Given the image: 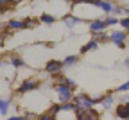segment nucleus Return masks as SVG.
I'll use <instances>...</instances> for the list:
<instances>
[{
    "instance_id": "2f4dec72",
    "label": "nucleus",
    "mask_w": 129,
    "mask_h": 120,
    "mask_svg": "<svg viewBox=\"0 0 129 120\" xmlns=\"http://www.w3.org/2000/svg\"><path fill=\"white\" fill-rule=\"evenodd\" d=\"M6 120H18V115H14V116H7Z\"/></svg>"
},
{
    "instance_id": "0eeeda50",
    "label": "nucleus",
    "mask_w": 129,
    "mask_h": 120,
    "mask_svg": "<svg viewBox=\"0 0 129 120\" xmlns=\"http://www.w3.org/2000/svg\"><path fill=\"white\" fill-rule=\"evenodd\" d=\"M93 7H99L102 13H106V14H111L113 13V7H115V4L111 2V0H93V4H91Z\"/></svg>"
},
{
    "instance_id": "72a5a7b5",
    "label": "nucleus",
    "mask_w": 129,
    "mask_h": 120,
    "mask_svg": "<svg viewBox=\"0 0 129 120\" xmlns=\"http://www.w3.org/2000/svg\"><path fill=\"white\" fill-rule=\"evenodd\" d=\"M20 2H30V0H14V4H20Z\"/></svg>"
},
{
    "instance_id": "423d86ee",
    "label": "nucleus",
    "mask_w": 129,
    "mask_h": 120,
    "mask_svg": "<svg viewBox=\"0 0 129 120\" xmlns=\"http://www.w3.org/2000/svg\"><path fill=\"white\" fill-rule=\"evenodd\" d=\"M75 120H101V113L95 108L84 109V111H75Z\"/></svg>"
},
{
    "instance_id": "f704fd0d",
    "label": "nucleus",
    "mask_w": 129,
    "mask_h": 120,
    "mask_svg": "<svg viewBox=\"0 0 129 120\" xmlns=\"http://www.w3.org/2000/svg\"><path fill=\"white\" fill-rule=\"evenodd\" d=\"M124 65H125V66L129 68V57H125V61H124Z\"/></svg>"
},
{
    "instance_id": "f257e3e1",
    "label": "nucleus",
    "mask_w": 129,
    "mask_h": 120,
    "mask_svg": "<svg viewBox=\"0 0 129 120\" xmlns=\"http://www.w3.org/2000/svg\"><path fill=\"white\" fill-rule=\"evenodd\" d=\"M72 102L75 104V111H84V109H91L93 106H97L95 99L88 93H74Z\"/></svg>"
},
{
    "instance_id": "2eb2a0df",
    "label": "nucleus",
    "mask_w": 129,
    "mask_h": 120,
    "mask_svg": "<svg viewBox=\"0 0 129 120\" xmlns=\"http://www.w3.org/2000/svg\"><path fill=\"white\" fill-rule=\"evenodd\" d=\"M79 56L77 54H72V56H67L61 63H63V68H70V66H74V65H79Z\"/></svg>"
},
{
    "instance_id": "a211bd4d",
    "label": "nucleus",
    "mask_w": 129,
    "mask_h": 120,
    "mask_svg": "<svg viewBox=\"0 0 129 120\" xmlns=\"http://www.w3.org/2000/svg\"><path fill=\"white\" fill-rule=\"evenodd\" d=\"M118 22H120V18H117L113 14H106V18H104L106 27H115V25H118Z\"/></svg>"
},
{
    "instance_id": "f03ea898",
    "label": "nucleus",
    "mask_w": 129,
    "mask_h": 120,
    "mask_svg": "<svg viewBox=\"0 0 129 120\" xmlns=\"http://www.w3.org/2000/svg\"><path fill=\"white\" fill-rule=\"evenodd\" d=\"M40 86H41V81H40L38 77H25V79H22V82L18 84L16 93H18V95H27V93L36 92Z\"/></svg>"
},
{
    "instance_id": "7ed1b4c3",
    "label": "nucleus",
    "mask_w": 129,
    "mask_h": 120,
    "mask_svg": "<svg viewBox=\"0 0 129 120\" xmlns=\"http://www.w3.org/2000/svg\"><path fill=\"white\" fill-rule=\"evenodd\" d=\"M54 92L57 95L59 104H63V102H70L74 99V90L68 88L67 84H54Z\"/></svg>"
},
{
    "instance_id": "4468645a",
    "label": "nucleus",
    "mask_w": 129,
    "mask_h": 120,
    "mask_svg": "<svg viewBox=\"0 0 129 120\" xmlns=\"http://www.w3.org/2000/svg\"><path fill=\"white\" fill-rule=\"evenodd\" d=\"M97 48H99V41L91 38L90 41H86L83 47L79 48V54H88V52H91V50H97Z\"/></svg>"
},
{
    "instance_id": "c756f323",
    "label": "nucleus",
    "mask_w": 129,
    "mask_h": 120,
    "mask_svg": "<svg viewBox=\"0 0 129 120\" xmlns=\"http://www.w3.org/2000/svg\"><path fill=\"white\" fill-rule=\"evenodd\" d=\"M9 109H11V108H4V109H0V115H2V116H7Z\"/></svg>"
},
{
    "instance_id": "c85d7f7f",
    "label": "nucleus",
    "mask_w": 129,
    "mask_h": 120,
    "mask_svg": "<svg viewBox=\"0 0 129 120\" xmlns=\"http://www.w3.org/2000/svg\"><path fill=\"white\" fill-rule=\"evenodd\" d=\"M6 38H7V34H6V32H4V34H0V47L6 43Z\"/></svg>"
},
{
    "instance_id": "6ab92c4d",
    "label": "nucleus",
    "mask_w": 129,
    "mask_h": 120,
    "mask_svg": "<svg viewBox=\"0 0 129 120\" xmlns=\"http://www.w3.org/2000/svg\"><path fill=\"white\" fill-rule=\"evenodd\" d=\"M40 23V20H34V18H23V27L25 29H32Z\"/></svg>"
},
{
    "instance_id": "aec40b11",
    "label": "nucleus",
    "mask_w": 129,
    "mask_h": 120,
    "mask_svg": "<svg viewBox=\"0 0 129 120\" xmlns=\"http://www.w3.org/2000/svg\"><path fill=\"white\" fill-rule=\"evenodd\" d=\"M118 25H120V29H122V31L129 32V16H122L120 22H118Z\"/></svg>"
},
{
    "instance_id": "b1692460",
    "label": "nucleus",
    "mask_w": 129,
    "mask_h": 120,
    "mask_svg": "<svg viewBox=\"0 0 129 120\" xmlns=\"http://www.w3.org/2000/svg\"><path fill=\"white\" fill-rule=\"evenodd\" d=\"M64 84H67L68 88H72V90H75V88H77V82H75L72 77H64Z\"/></svg>"
},
{
    "instance_id": "f3484780",
    "label": "nucleus",
    "mask_w": 129,
    "mask_h": 120,
    "mask_svg": "<svg viewBox=\"0 0 129 120\" xmlns=\"http://www.w3.org/2000/svg\"><path fill=\"white\" fill-rule=\"evenodd\" d=\"M93 40H97V41H99V45H101V43H108V41H109V34H108L106 31H102V32H97V34H93Z\"/></svg>"
},
{
    "instance_id": "7c9ffc66",
    "label": "nucleus",
    "mask_w": 129,
    "mask_h": 120,
    "mask_svg": "<svg viewBox=\"0 0 129 120\" xmlns=\"http://www.w3.org/2000/svg\"><path fill=\"white\" fill-rule=\"evenodd\" d=\"M7 11H9V7H2V6H0V16H4Z\"/></svg>"
},
{
    "instance_id": "6e6552de",
    "label": "nucleus",
    "mask_w": 129,
    "mask_h": 120,
    "mask_svg": "<svg viewBox=\"0 0 129 120\" xmlns=\"http://www.w3.org/2000/svg\"><path fill=\"white\" fill-rule=\"evenodd\" d=\"M88 29H90L91 34H97V32L106 31L108 27H106V23H104V18H93V20L88 23Z\"/></svg>"
},
{
    "instance_id": "bb28decb",
    "label": "nucleus",
    "mask_w": 129,
    "mask_h": 120,
    "mask_svg": "<svg viewBox=\"0 0 129 120\" xmlns=\"http://www.w3.org/2000/svg\"><path fill=\"white\" fill-rule=\"evenodd\" d=\"M118 104H129V95H125V93H120Z\"/></svg>"
},
{
    "instance_id": "20e7f679",
    "label": "nucleus",
    "mask_w": 129,
    "mask_h": 120,
    "mask_svg": "<svg viewBox=\"0 0 129 120\" xmlns=\"http://www.w3.org/2000/svg\"><path fill=\"white\" fill-rule=\"evenodd\" d=\"M109 43H113L117 48H125V43H127V32L125 31H113L109 34Z\"/></svg>"
},
{
    "instance_id": "393cba45",
    "label": "nucleus",
    "mask_w": 129,
    "mask_h": 120,
    "mask_svg": "<svg viewBox=\"0 0 129 120\" xmlns=\"http://www.w3.org/2000/svg\"><path fill=\"white\" fill-rule=\"evenodd\" d=\"M113 16H117V18H122V6H115V7H113V13H111Z\"/></svg>"
},
{
    "instance_id": "c9c22d12",
    "label": "nucleus",
    "mask_w": 129,
    "mask_h": 120,
    "mask_svg": "<svg viewBox=\"0 0 129 120\" xmlns=\"http://www.w3.org/2000/svg\"><path fill=\"white\" fill-rule=\"evenodd\" d=\"M63 2H67V4H74V0H63Z\"/></svg>"
},
{
    "instance_id": "ddd939ff",
    "label": "nucleus",
    "mask_w": 129,
    "mask_h": 120,
    "mask_svg": "<svg viewBox=\"0 0 129 120\" xmlns=\"http://www.w3.org/2000/svg\"><path fill=\"white\" fill-rule=\"evenodd\" d=\"M63 22H64V25H67L68 29H74L75 25H79L83 20H81L79 16H75V14H64L63 16Z\"/></svg>"
},
{
    "instance_id": "f8f14e48",
    "label": "nucleus",
    "mask_w": 129,
    "mask_h": 120,
    "mask_svg": "<svg viewBox=\"0 0 129 120\" xmlns=\"http://www.w3.org/2000/svg\"><path fill=\"white\" fill-rule=\"evenodd\" d=\"M9 63H11L13 68H16V70H18V68H25V59L20 54H11L9 56Z\"/></svg>"
},
{
    "instance_id": "9d476101",
    "label": "nucleus",
    "mask_w": 129,
    "mask_h": 120,
    "mask_svg": "<svg viewBox=\"0 0 129 120\" xmlns=\"http://www.w3.org/2000/svg\"><path fill=\"white\" fill-rule=\"evenodd\" d=\"M25 29L23 27V20H16V18H11L6 22V31L7 32H16V31H22Z\"/></svg>"
},
{
    "instance_id": "a878e982",
    "label": "nucleus",
    "mask_w": 129,
    "mask_h": 120,
    "mask_svg": "<svg viewBox=\"0 0 129 120\" xmlns=\"http://www.w3.org/2000/svg\"><path fill=\"white\" fill-rule=\"evenodd\" d=\"M4 108H11V99H0V109H4Z\"/></svg>"
},
{
    "instance_id": "9b49d317",
    "label": "nucleus",
    "mask_w": 129,
    "mask_h": 120,
    "mask_svg": "<svg viewBox=\"0 0 129 120\" xmlns=\"http://www.w3.org/2000/svg\"><path fill=\"white\" fill-rule=\"evenodd\" d=\"M115 116L120 120H129V104H118L115 108Z\"/></svg>"
},
{
    "instance_id": "dca6fc26",
    "label": "nucleus",
    "mask_w": 129,
    "mask_h": 120,
    "mask_svg": "<svg viewBox=\"0 0 129 120\" xmlns=\"http://www.w3.org/2000/svg\"><path fill=\"white\" fill-rule=\"evenodd\" d=\"M41 23H45V25H52L54 22H56V16L54 14H48V13H43V14H40V18H38Z\"/></svg>"
},
{
    "instance_id": "412c9836",
    "label": "nucleus",
    "mask_w": 129,
    "mask_h": 120,
    "mask_svg": "<svg viewBox=\"0 0 129 120\" xmlns=\"http://www.w3.org/2000/svg\"><path fill=\"white\" fill-rule=\"evenodd\" d=\"M36 120H57L54 115H50L48 111H45V113H41V115H38L36 116Z\"/></svg>"
},
{
    "instance_id": "5701e85b",
    "label": "nucleus",
    "mask_w": 129,
    "mask_h": 120,
    "mask_svg": "<svg viewBox=\"0 0 129 120\" xmlns=\"http://www.w3.org/2000/svg\"><path fill=\"white\" fill-rule=\"evenodd\" d=\"M125 92H129V81H125V82H122L120 86L115 90V93H125Z\"/></svg>"
},
{
    "instance_id": "473e14b6",
    "label": "nucleus",
    "mask_w": 129,
    "mask_h": 120,
    "mask_svg": "<svg viewBox=\"0 0 129 120\" xmlns=\"http://www.w3.org/2000/svg\"><path fill=\"white\" fill-rule=\"evenodd\" d=\"M18 120H29V118H27L25 115H18Z\"/></svg>"
},
{
    "instance_id": "4be33fe9",
    "label": "nucleus",
    "mask_w": 129,
    "mask_h": 120,
    "mask_svg": "<svg viewBox=\"0 0 129 120\" xmlns=\"http://www.w3.org/2000/svg\"><path fill=\"white\" fill-rule=\"evenodd\" d=\"M59 111H61V104H52L50 108H48V113H50V115H54L56 118H57Z\"/></svg>"
},
{
    "instance_id": "39448f33",
    "label": "nucleus",
    "mask_w": 129,
    "mask_h": 120,
    "mask_svg": "<svg viewBox=\"0 0 129 120\" xmlns=\"http://www.w3.org/2000/svg\"><path fill=\"white\" fill-rule=\"evenodd\" d=\"M43 70H45V74H48V75H59L61 70H63V63L57 61V59H48V61L45 63V66H43Z\"/></svg>"
},
{
    "instance_id": "cd10ccee",
    "label": "nucleus",
    "mask_w": 129,
    "mask_h": 120,
    "mask_svg": "<svg viewBox=\"0 0 129 120\" xmlns=\"http://www.w3.org/2000/svg\"><path fill=\"white\" fill-rule=\"evenodd\" d=\"M81 6V4H86V6H91L93 4V0H74V6Z\"/></svg>"
},
{
    "instance_id": "1a4fd4ad",
    "label": "nucleus",
    "mask_w": 129,
    "mask_h": 120,
    "mask_svg": "<svg viewBox=\"0 0 129 120\" xmlns=\"http://www.w3.org/2000/svg\"><path fill=\"white\" fill-rule=\"evenodd\" d=\"M113 104H115V92L104 93V95H102V100H101V108H102L104 111H108V109L113 108Z\"/></svg>"
}]
</instances>
